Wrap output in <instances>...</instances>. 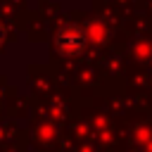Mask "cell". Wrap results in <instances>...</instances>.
Returning <instances> with one entry per match:
<instances>
[{
	"instance_id": "7a4b0ae2",
	"label": "cell",
	"mask_w": 152,
	"mask_h": 152,
	"mask_svg": "<svg viewBox=\"0 0 152 152\" xmlns=\"http://www.w3.org/2000/svg\"><path fill=\"white\" fill-rule=\"evenodd\" d=\"M0 38H2V28H0Z\"/></svg>"
},
{
	"instance_id": "6da1fadb",
	"label": "cell",
	"mask_w": 152,
	"mask_h": 152,
	"mask_svg": "<svg viewBox=\"0 0 152 152\" xmlns=\"http://www.w3.org/2000/svg\"><path fill=\"white\" fill-rule=\"evenodd\" d=\"M83 43H86V33L76 26H69L57 36V48L64 50V52H76V50L83 48Z\"/></svg>"
}]
</instances>
